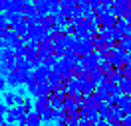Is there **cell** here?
I'll list each match as a JSON object with an SVG mask.
<instances>
[{
	"mask_svg": "<svg viewBox=\"0 0 131 126\" xmlns=\"http://www.w3.org/2000/svg\"><path fill=\"white\" fill-rule=\"evenodd\" d=\"M74 49H75L80 55H85V53H90V51H93V45H91L90 38H78V36H75Z\"/></svg>",
	"mask_w": 131,
	"mask_h": 126,
	"instance_id": "cell-2",
	"label": "cell"
},
{
	"mask_svg": "<svg viewBox=\"0 0 131 126\" xmlns=\"http://www.w3.org/2000/svg\"><path fill=\"white\" fill-rule=\"evenodd\" d=\"M4 47H8V43H6L4 38H0V49H4Z\"/></svg>",
	"mask_w": 131,
	"mask_h": 126,
	"instance_id": "cell-22",
	"label": "cell"
},
{
	"mask_svg": "<svg viewBox=\"0 0 131 126\" xmlns=\"http://www.w3.org/2000/svg\"><path fill=\"white\" fill-rule=\"evenodd\" d=\"M97 112H99V118H103V120H109L111 118V104L109 102H101L99 104V108H97Z\"/></svg>",
	"mask_w": 131,
	"mask_h": 126,
	"instance_id": "cell-9",
	"label": "cell"
},
{
	"mask_svg": "<svg viewBox=\"0 0 131 126\" xmlns=\"http://www.w3.org/2000/svg\"><path fill=\"white\" fill-rule=\"evenodd\" d=\"M18 55H16V49L14 47H4V49H0V61L2 63H12L14 59H16Z\"/></svg>",
	"mask_w": 131,
	"mask_h": 126,
	"instance_id": "cell-7",
	"label": "cell"
},
{
	"mask_svg": "<svg viewBox=\"0 0 131 126\" xmlns=\"http://www.w3.org/2000/svg\"><path fill=\"white\" fill-rule=\"evenodd\" d=\"M34 2H36V6H38V10H40L42 16L52 14V8H50V2H48V0H34Z\"/></svg>",
	"mask_w": 131,
	"mask_h": 126,
	"instance_id": "cell-10",
	"label": "cell"
},
{
	"mask_svg": "<svg viewBox=\"0 0 131 126\" xmlns=\"http://www.w3.org/2000/svg\"><path fill=\"white\" fill-rule=\"evenodd\" d=\"M18 124H20V126H28V124H30V120H28V114H24V116L20 118V120H18Z\"/></svg>",
	"mask_w": 131,
	"mask_h": 126,
	"instance_id": "cell-17",
	"label": "cell"
},
{
	"mask_svg": "<svg viewBox=\"0 0 131 126\" xmlns=\"http://www.w3.org/2000/svg\"><path fill=\"white\" fill-rule=\"evenodd\" d=\"M50 36V32L40 26V24H28V39H34V41H38L40 43L42 39H46Z\"/></svg>",
	"mask_w": 131,
	"mask_h": 126,
	"instance_id": "cell-1",
	"label": "cell"
},
{
	"mask_svg": "<svg viewBox=\"0 0 131 126\" xmlns=\"http://www.w3.org/2000/svg\"><path fill=\"white\" fill-rule=\"evenodd\" d=\"M2 126H14V124H12V122H4Z\"/></svg>",
	"mask_w": 131,
	"mask_h": 126,
	"instance_id": "cell-24",
	"label": "cell"
},
{
	"mask_svg": "<svg viewBox=\"0 0 131 126\" xmlns=\"http://www.w3.org/2000/svg\"><path fill=\"white\" fill-rule=\"evenodd\" d=\"M18 101H20V94L18 93H12V91H10V93H4V102H6L8 106H16Z\"/></svg>",
	"mask_w": 131,
	"mask_h": 126,
	"instance_id": "cell-11",
	"label": "cell"
},
{
	"mask_svg": "<svg viewBox=\"0 0 131 126\" xmlns=\"http://www.w3.org/2000/svg\"><path fill=\"white\" fill-rule=\"evenodd\" d=\"M28 120H30V124L28 126H42V122H44V120H42V116L40 114H38V112H28Z\"/></svg>",
	"mask_w": 131,
	"mask_h": 126,
	"instance_id": "cell-13",
	"label": "cell"
},
{
	"mask_svg": "<svg viewBox=\"0 0 131 126\" xmlns=\"http://www.w3.org/2000/svg\"><path fill=\"white\" fill-rule=\"evenodd\" d=\"M12 4H14V0H0V10L2 12H10Z\"/></svg>",
	"mask_w": 131,
	"mask_h": 126,
	"instance_id": "cell-15",
	"label": "cell"
},
{
	"mask_svg": "<svg viewBox=\"0 0 131 126\" xmlns=\"http://www.w3.org/2000/svg\"><path fill=\"white\" fill-rule=\"evenodd\" d=\"M10 71H12L10 63H2V61H0V75H4V77H6V75H8Z\"/></svg>",
	"mask_w": 131,
	"mask_h": 126,
	"instance_id": "cell-16",
	"label": "cell"
},
{
	"mask_svg": "<svg viewBox=\"0 0 131 126\" xmlns=\"http://www.w3.org/2000/svg\"><path fill=\"white\" fill-rule=\"evenodd\" d=\"M80 81V91H82L85 97H90V94H93V91L97 89V85L91 81V79H85V77H80L78 79Z\"/></svg>",
	"mask_w": 131,
	"mask_h": 126,
	"instance_id": "cell-6",
	"label": "cell"
},
{
	"mask_svg": "<svg viewBox=\"0 0 131 126\" xmlns=\"http://www.w3.org/2000/svg\"><path fill=\"white\" fill-rule=\"evenodd\" d=\"M46 108H50V97H36V102H34V112L42 114Z\"/></svg>",
	"mask_w": 131,
	"mask_h": 126,
	"instance_id": "cell-8",
	"label": "cell"
},
{
	"mask_svg": "<svg viewBox=\"0 0 131 126\" xmlns=\"http://www.w3.org/2000/svg\"><path fill=\"white\" fill-rule=\"evenodd\" d=\"M99 61H101V57H99L97 51H90V53H85L80 57V63L82 65H85V67H90V69H93V67H99Z\"/></svg>",
	"mask_w": 131,
	"mask_h": 126,
	"instance_id": "cell-3",
	"label": "cell"
},
{
	"mask_svg": "<svg viewBox=\"0 0 131 126\" xmlns=\"http://www.w3.org/2000/svg\"><path fill=\"white\" fill-rule=\"evenodd\" d=\"M8 30H10V24H8V26H2V24H0V38H4Z\"/></svg>",
	"mask_w": 131,
	"mask_h": 126,
	"instance_id": "cell-18",
	"label": "cell"
},
{
	"mask_svg": "<svg viewBox=\"0 0 131 126\" xmlns=\"http://www.w3.org/2000/svg\"><path fill=\"white\" fill-rule=\"evenodd\" d=\"M52 67H48V65H44V63H42V65H38V67H34V79H36V81H38V83H46V81H48L50 79V73H52Z\"/></svg>",
	"mask_w": 131,
	"mask_h": 126,
	"instance_id": "cell-4",
	"label": "cell"
},
{
	"mask_svg": "<svg viewBox=\"0 0 131 126\" xmlns=\"http://www.w3.org/2000/svg\"><path fill=\"white\" fill-rule=\"evenodd\" d=\"M95 22H97L99 30H101V28H113V26H115V22H117V16H115V14H111V12H107V14L99 16Z\"/></svg>",
	"mask_w": 131,
	"mask_h": 126,
	"instance_id": "cell-5",
	"label": "cell"
},
{
	"mask_svg": "<svg viewBox=\"0 0 131 126\" xmlns=\"http://www.w3.org/2000/svg\"><path fill=\"white\" fill-rule=\"evenodd\" d=\"M20 106L26 110V114L34 110V104H32V101H30V99H22V101H20Z\"/></svg>",
	"mask_w": 131,
	"mask_h": 126,
	"instance_id": "cell-14",
	"label": "cell"
},
{
	"mask_svg": "<svg viewBox=\"0 0 131 126\" xmlns=\"http://www.w3.org/2000/svg\"><path fill=\"white\" fill-rule=\"evenodd\" d=\"M127 32L131 34V18H127Z\"/></svg>",
	"mask_w": 131,
	"mask_h": 126,
	"instance_id": "cell-23",
	"label": "cell"
},
{
	"mask_svg": "<svg viewBox=\"0 0 131 126\" xmlns=\"http://www.w3.org/2000/svg\"><path fill=\"white\" fill-rule=\"evenodd\" d=\"M8 85V83H6V77H4V75H0V93H2V91H4V87Z\"/></svg>",
	"mask_w": 131,
	"mask_h": 126,
	"instance_id": "cell-19",
	"label": "cell"
},
{
	"mask_svg": "<svg viewBox=\"0 0 131 126\" xmlns=\"http://www.w3.org/2000/svg\"><path fill=\"white\" fill-rule=\"evenodd\" d=\"M40 116H42L44 122H52V120H56V108H54V106H50V108H46L44 112H42Z\"/></svg>",
	"mask_w": 131,
	"mask_h": 126,
	"instance_id": "cell-12",
	"label": "cell"
},
{
	"mask_svg": "<svg viewBox=\"0 0 131 126\" xmlns=\"http://www.w3.org/2000/svg\"><path fill=\"white\" fill-rule=\"evenodd\" d=\"M90 2H91V0H78V6H80V8H83V6H90Z\"/></svg>",
	"mask_w": 131,
	"mask_h": 126,
	"instance_id": "cell-21",
	"label": "cell"
},
{
	"mask_svg": "<svg viewBox=\"0 0 131 126\" xmlns=\"http://www.w3.org/2000/svg\"><path fill=\"white\" fill-rule=\"evenodd\" d=\"M95 126H111V124H109V120H103V118H99L97 122H95Z\"/></svg>",
	"mask_w": 131,
	"mask_h": 126,
	"instance_id": "cell-20",
	"label": "cell"
}]
</instances>
